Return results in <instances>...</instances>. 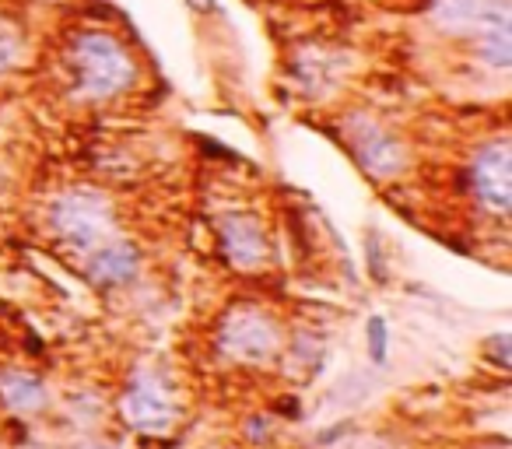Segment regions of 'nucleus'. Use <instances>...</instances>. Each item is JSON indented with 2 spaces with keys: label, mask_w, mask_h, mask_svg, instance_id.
<instances>
[{
  "label": "nucleus",
  "mask_w": 512,
  "mask_h": 449,
  "mask_svg": "<svg viewBox=\"0 0 512 449\" xmlns=\"http://www.w3.org/2000/svg\"><path fill=\"white\" fill-rule=\"evenodd\" d=\"M85 281L99 292H116V288H127L141 278L144 271V253L134 239L113 236L109 243L95 246L92 253H85Z\"/></svg>",
  "instance_id": "8"
},
{
  "label": "nucleus",
  "mask_w": 512,
  "mask_h": 449,
  "mask_svg": "<svg viewBox=\"0 0 512 449\" xmlns=\"http://www.w3.org/2000/svg\"><path fill=\"white\" fill-rule=\"evenodd\" d=\"M365 351H369V362L376 369L390 362V323H386L383 313H372L365 320Z\"/></svg>",
  "instance_id": "13"
},
{
  "label": "nucleus",
  "mask_w": 512,
  "mask_h": 449,
  "mask_svg": "<svg viewBox=\"0 0 512 449\" xmlns=\"http://www.w3.org/2000/svg\"><path fill=\"white\" fill-rule=\"evenodd\" d=\"M467 190L484 214L505 221L512 211V141L505 134L477 144L467 162Z\"/></svg>",
  "instance_id": "5"
},
{
  "label": "nucleus",
  "mask_w": 512,
  "mask_h": 449,
  "mask_svg": "<svg viewBox=\"0 0 512 449\" xmlns=\"http://www.w3.org/2000/svg\"><path fill=\"white\" fill-rule=\"evenodd\" d=\"M60 81L74 102L106 106L141 88L144 64L116 29L81 25L60 43Z\"/></svg>",
  "instance_id": "1"
},
{
  "label": "nucleus",
  "mask_w": 512,
  "mask_h": 449,
  "mask_svg": "<svg viewBox=\"0 0 512 449\" xmlns=\"http://www.w3.org/2000/svg\"><path fill=\"white\" fill-rule=\"evenodd\" d=\"M214 351L239 369H267L285 351V327L260 302H235L214 327Z\"/></svg>",
  "instance_id": "2"
},
{
  "label": "nucleus",
  "mask_w": 512,
  "mask_h": 449,
  "mask_svg": "<svg viewBox=\"0 0 512 449\" xmlns=\"http://www.w3.org/2000/svg\"><path fill=\"white\" fill-rule=\"evenodd\" d=\"M46 225L53 239L64 243L71 253H92L95 246L109 243L116 232V204L95 186H71L57 193L46 207Z\"/></svg>",
  "instance_id": "3"
},
{
  "label": "nucleus",
  "mask_w": 512,
  "mask_h": 449,
  "mask_svg": "<svg viewBox=\"0 0 512 449\" xmlns=\"http://www.w3.org/2000/svg\"><path fill=\"white\" fill-rule=\"evenodd\" d=\"M477 60L491 71H509L512 67V25H495V29H484L477 36H470Z\"/></svg>",
  "instance_id": "12"
},
{
  "label": "nucleus",
  "mask_w": 512,
  "mask_h": 449,
  "mask_svg": "<svg viewBox=\"0 0 512 449\" xmlns=\"http://www.w3.org/2000/svg\"><path fill=\"white\" fill-rule=\"evenodd\" d=\"M78 449H120L116 442H102V439H92V442H81Z\"/></svg>",
  "instance_id": "17"
},
{
  "label": "nucleus",
  "mask_w": 512,
  "mask_h": 449,
  "mask_svg": "<svg viewBox=\"0 0 512 449\" xmlns=\"http://www.w3.org/2000/svg\"><path fill=\"white\" fill-rule=\"evenodd\" d=\"M0 404L11 414H43L50 407V390L36 372L4 369L0 372Z\"/></svg>",
  "instance_id": "10"
},
{
  "label": "nucleus",
  "mask_w": 512,
  "mask_h": 449,
  "mask_svg": "<svg viewBox=\"0 0 512 449\" xmlns=\"http://www.w3.org/2000/svg\"><path fill=\"white\" fill-rule=\"evenodd\" d=\"M214 239H218V253L232 271L253 274L264 271L271 264V232L267 221L256 211H228L214 225Z\"/></svg>",
  "instance_id": "7"
},
{
  "label": "nucleus",
  "mask_w": 512,
  "mask_h": 449,
  "mask_svg": "<svg viewBox=\"0 0 512 449\" xmlns=\"http://www.w3.org/2000/svg\"><path fill=\"white\" fill-rule=\"evenodd\" d=\"M344 144H348L358 169L369 179H376V183H390V179L404 176L407 144L376 116H351L344 123Z\"/></svg>",
  "instance_id": "6"
},
{
  "label": "nucleus",
  "mask_w": 512,
  "mask_h": 449,
  "mask_svg": "<svg viewBox=\"0 0 512 449\" xmlns=\"http://www.w3.org/2000/svg\"><path fill=\"white\" fill-rule=\"evenodd\" d=\"M365 264H369V274L376 285H386L390 281V267H386V253H383V236L376 229L365 232Z\"/></svg>",
  "instance_id": "14"
},
{
  "label": "nucleus",
  "mask_w": 512,
  "mask_h": 449,
  "mask_svg": "<svg viewBox=\"0 0 512 449\" xmlns=\"http://www.w3.org/2000/svg\"><path fill=\"white\" fill-rule=\"evenodd\" d=\"M186 8L197 15H218V0H186Z\"/></svg>",
  "instance_id": "16"
},
{
  "label": "nucleus",
  "mask_w": 512,
  "mask_h": 449,
  "mask_svg": "<svg viewBox=\"0 0 512 449\" xmlns=\"http://www.w3.org/2000/svg\"><path fill=\"white\" fill-rule=\"evenodd\" d=\"M120 414L141 435H169L179 421V390L158 365H134L123 379Z\"/></svg>",
  "instance_id": "4"
},
{
  "label": "nucleus",
  "mask_w": 512,
  "mask_h": 449,
  "mask_svg": "<svg viewBox=\"0 0 512 449\" xmlns=\"http://www.w3.org/2000/svg\"><path fill=\"white\" fill-rule=\"evenodd\" d=\"M32 57V36L15 11L0 8V78L22 71Z\"/></svg>",
  "instance_id": "11"
},
{
  "label": "nucleus",
  "mask_w": 512,
  "mask_h": 449,
  "mask_svg": "<svg viewBox=\"0 0 512 449\" xmlns=\"http://www.w3.org/2000/svg\"><path fill=\"white\" fill-rule=\"evenodd\" d=\"M484 358H488L495 369H509V362H512V334H491V337H484Z\"/></svg>",
  "instance_id": "15"
},
{
  "label": "nucleus",
  "mask_w": 512,
  "mask_h": 449,
  "mask_svg": "<svg viewBox=\"0 0 512 449\" xmlns=\"http://www.w3.org/2000/svg\"><path fill=\"white\" fill-rule=\"evenodd\" d=\"M432 25L446 36H477L495 25H512V0H435Z\"/></svg>",
  "instance_id": "9"
}]
</instances>
